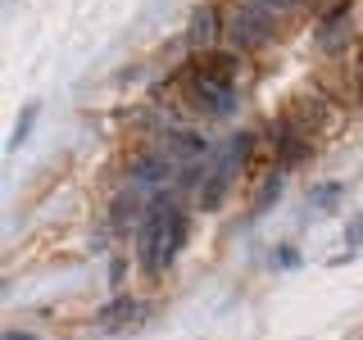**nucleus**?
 Masks as SVG:
<instances>
[{
	"label": "nucleus",
	"mask_w": 363,
	"mask_h": 340,
	"mask_svg": "<svg viewBox=\"0 0 363 340\" xmlns=\"http://www.w3.org/2000/svg\"><path fill=\"white\" fill-rule=\"evenodd\" d=\"M264 141H268L272 164L286 168V173H291V168H304V164L313 159V150H318L313 136H309V132H300V123H295L291 113H277V118H272V128H268Z\"/></svg>",
	"instance_id": "nucleus-3"
},
{
	"label": "nucleus",
	"mask_w": 363,
	"mask_h": 340,
	"mask_svg": "<svg viewBox=\"0 0 363 340\" xmlns=\"http://www.w3.org/2000/svg\"><path fill=\"white\" fill-rule=\"evenodd\" d=\"M281 191H286V168H272V173L264 177V186H259L255 204H250V213H255V218H264V213L272 209V204L281 200Z\"/></svg>",
	"instance_id": "nucleus-13"
},
{
	"label": "nucleus",
	"mask_w": 363,
	"mask_h": 340,
	"mask_svg": "<svg viewBox=\"0 0 363 340\" xmlns=\"http://www.w3.org/2000/svg\"><path fill=\"white\" fill-rule=\"evenodd\" d=\"M223 41H227V9L218 5V0H200V5L191 9V18H186V45H191V55L218 50Z\"/></svg>",
	"instance_id": "nucleus-5"
},
{
	"label": "nucleus",
	"mask_w": 363,
	"mask_h": 340,
	"mask_svg": "<svg viewBox=\"0 0 363 340\" xmlns=\"http://www.w3.org/2000/svg\"><path fill=\"white\" fill-rule=\"evenodd\" d=\"M186 236H191L186 204H177V191H159L145 204V218H141V254H136V268L150 272V277L155 272H168L177 264Z\"/></svg>",
	"instance_id": "nucleus-1"
},
{
	"label": "nucleus",
	"mask_w": 363,
	"mask_h": 340,
	"mask_svg": "<svg viewBox=\"0 0 363 340\" xmlns=\"http://www.w3.org/2000/svg\"><path fill=\"white\" fill-rule=\"evenodd\" d=\"M277 14H291V9H300V5H309V0H268Z\"/></svg>",
	"instance_id": "nucleus-19"
},
{
	"label": "nucleus",
	"mask_w": 363,
	"mask_h": 340,
	"mask_svg": "<svg viewBox=\"0 0 363 340\" xmlns=\"http://www.w3.org/2000/svg\"><path fill=\"white\" fill-rule=\"evenodd\" d=\"M145 191H136V186H123L118 196L109 200V236L113 232H128V227L136 222V218H145Z\"/></svg>",
	"instance_id": "nucleus-10"
},
{
	"label": "nucleus",
	"mask_w": 363,
	"mask_h": 340,
	"mask_svg": "<svg viewBox=\"0 0 363 340\" xmlns=\"http://www.w3.org/2000/svg\"><path fill=\"white\" fill-rule=\"evenodd\" d=\"M255 145H259V136H255V132H236V136H232V150H227V154H232L236 164H245V159L255 154Z\"/></svg>",
	"instance_id": "nucleus-15"
},
{
	"label": "nucleus",
	"mask_w": 363,
	"mask_h": 340,
	"mask_svg": "<svg viewBox=\"0 0 363 340\" xmlns=\"http://www.w3.org/2000/svg\"><path fill=\"white\" fill-rule=\"evenodd\" d=\"M37 109H41V105H23V113H18V123H14V132H9V150H18V145L28 141L32 123H37Z\"/></svg>",
	"instance_id": "nucleus-14"
},
{
	"label": "nucleus",
	"mask_w": 363,
	"mask_h": 340,
	"mask_svg": "<svg viewBox=\"0 0 363 340\" xmlns=\"http://www.w3.org/2000/svg\"><path fill=\"white\" fill-rule=\"evenodd\" d=\"M0 340H37V336H32V332H5Z\"/></svg>",
	"instance_id": "nucleus-20"
},
{
	"label": "nucleus",
	"mask_w": 363,
	"mask_h": 340,
	"mask_svg": "<svg viewBox=\"0 0 363 340\" xmlns=\"http://www.w3.org/2000/svg\"><path fill=\"white\" fill-rule=\"evenodd\" d=\"M177 159L168 154V150H145V154H136V164L128 168V186H136V191H150V186H159V181L168 177V168H173Z\"/></svg>",
	"instance_id": "nucleus-8"
},
{
	"label": "nucleus",
	"mask_w": 363,
	"mask_h": 340,
	"mask_svg": "<svg viewBox=\"0 0 363 340\" xmlns=\"http://www.w3.org/2000/svg\"><path fill=\"white\" fill-rule=\"evenodd\" d=\"M186 77H196V82H213V86H232L236 91V73H241V50H232V45H218V50H200L191 55L186 68H182Z\"/></svg>",
	"instance_id": "nucleus-6"
},
{
	"label": "nucleus",
	"mask_w": 363,
	"mask_h": 340,
	"mask_svg": "<svg viewBox=\"0 0 363 340\" xmlns=\"http://www.w3.org/2000/svg\"><path fill=\"white\" fill-rule=\"evenodd\" d=\"M309 200H313V204H336V200H340V181H332V186H318Z\"/></svg>",
	"instance_id": "nucleus-17"
},
{
	"label": "nucleus",
	"mask_w": 363,
	"mask_h": 340,
	"mask_svg": "<svg viewBox=\"0 0 363 340\" xmlns=\"http://www.w3.org/2000/svg\"><path fill=\"white\" fill-rule=\"evenodd\" d=\"M182 86H186V105L209 113V118H227L236 109V91L232 86H213V82H196V77L182 73Z\"/></svg>",
	"instance_id": "nucleus-7"
},
{
	"label": "nucleus",
	"mask_w": 363,
	"mask_h": 340,
	"mask_svg": "<svg viewBox=\"0 0 363 340\" xmlns=\"http://www.w3.org/2000/svg\"><path fill=\"white\" fill-rule=\"evenodd\" d=\"M236 168H241V164H236L232 154H223L218 164H213L209 173H204V191H200V209H204V213H213V209L223 204L227 186H232V177H236Z\"/></svg>",
	"instance_id": "nucleus-9"
},
{
	"label": "nucleus",
	"mask_w": 363,
	"mask_h": 340,
	"mask_svg": "<svg viewBox=\"0 0 363 340\" xmlns=\"http://www.w3.org/2000/svg\"><path fill=\"white\" fill-rule=\"evenodd\" d=\"M359 245H363V213H359L354 222H350V232H345V249H350V254H354Z\"/></svg>",
	"instance_id": "nucleus-16"
},
{
	"label": "nucleus",
	"mask_w": 363,
	"mask_h": 340,
	"mask_svg": "<svg viewBox=\"0 0 363 340\" xmlns=\"http://www.w3.org/2000/svg\"><path fill=\"white\" fill-rule=\"evenodd\" d=\"M286 113L300 123V132H309L313 141H318V136L336 132V123H340V100L332 96V91H323V86H309V91H300V96L286 105Z\"/></svg>",
	"instance_id": "nucleus-4"
},
{
	"label": "nucleus",
	"mask_w": 363,
	"mask_h": 340,
	"mask_svg": "<svg viewBox=\"0 0 363 340\" xmlns=\"http://www.w3.org/2000/svg\"><path fill=\"white\" fill-rule=\"evenodd\" d=\"M168 154L177 159V164H200L204 154H209V141L196 132H173L168 136Z\"/></svg>",
	"instance_id": "nucleus-12"
},
{
	"label": "nucleus",
	"mask_w": 363,
	"mask_h": 340,
	"mask_svg": "<svg viewBox=\"0 0 363 340\" xmlns=\"http://www.w3.org/2000/svg\"><path fill=\"white\" fill-rule=\"evenodd\" d=\"M141 317V304L132 300V295H113V304H105L96 317V327H105V332H123L128 322H136Z\"/></svg>",
	"instance_id": "nucleus-11"
},
{
	"label": "nucleus",
	"mask_w": 363,
	"mask_h": 340,
	"mask_svg": "<svg viewBox=\"0 0 363 340\" xmlns=\"http://www.w3.org/2000/svg\"><path fill=\"white\" fill-rule=\"evenodd\" d=\"M277 268H300V249H295V245H281L277 249Z\"/></svg>",
	"instance_id": "nucleus-18"
},
{
	"label": "nucleus",
	"mask_w": 363,
	"mask_h": 340,
	"mask_svg": "<svg viewBox=\"0 0 363 340\" xmlns=\"http://www.w3.org/2000/svg\"><path fill=\"white\" fill-rule=\"evenodd\" d=\"M277 9L268 5V0H236L232 9H227V41L232 50H264V45L277 37Z\"/></svg>",
	"instance_id": "nucleus-2"
}]
</instances>
